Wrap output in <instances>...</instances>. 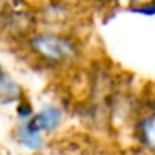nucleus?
I'll list each match as a JSON object with an SVG mask.
<instances>
[{"label":"nucleus","mask_w":155,"mask_h":155,"mask_svg":"<svg viewBox=\"0 0 155 155\" xmlns=\"http://www.w3.org/2000/svg\"><path fill=\"white\" fill-rule=\"evenodd\" d=\"M32 45L39 54L54 62L65 60L74 54L72 45L56 35H39L32 41Z\"/></svg>","instance_id":"obj_1"},{"label":"nucleus","mask_w":155,"mask_h":155,"mask_svg":"<svg viewBox=\"0 0 155 155\" xmlns=\"http://www.w3.org/2000/svg\"><path fill=\"white\" fill-rule=\"evenodd\" d=\"M60 119H62V111L57 107L48 105V107L42 108L36 116H33L30 119L29 125L39 133L41 131H50V130H54L60 124Z\"/></svg>","instance_id":"obj_2"},{"label":"nucleus","mask_w":155,"mask_h":155,"mask_svg":"<svg viewBox=\"0 0 155 155\" xmlns=\"http://www.w3.org/2000/svg\"><path fill=\"white\" fill-rule=\"evenodd\" d=\"M18 139L29 149H41L42 145H44L42 137H41V133L36 131V130H33L29 124L20 127V130H18Z\"/></svg>","instance_id":"obj_3"},{"label":"nucleus","mask_w":155,"mask_h":155,"mask_svg":"<svg viewBox=\"0 0 155 155\" xmlns=\"http://www.w3.org/2000/svg\"><path fill=\"white\" fill-rule=\"evenodd\" d=\"M20 87L18 84L8 75L2 74L0 75V103L9 104L18 98Z\"/></svg>","instance_id":"obj_4"},{"label":"nucleus","mask_w":155,"mask_h":155,"mask_svg":"<svg viewBox=\"0 0 155 155\" xmlns=\"http://www.w3.org/2000/svg\"><path fill=\"white\" fill-rule=\"evenodd\" d=\"M142 134L149 149H152L155 152V114L148 116L142 122Z\"/></svg>","instance_id":"obj_5"},{"label":"nucleus","mask_w":155,"mask_h":155,"mask_svg":"<svg viewBox=\"0 0 155 155\" xmlns=\"http://www.w3.org/2000/svg\"><path fill=\"white\" fill-rule=\"evenodd\" d=\"M0 75H2V65H0Z\"/></svg>","instance_id":"obj_6"}]
</instances>
